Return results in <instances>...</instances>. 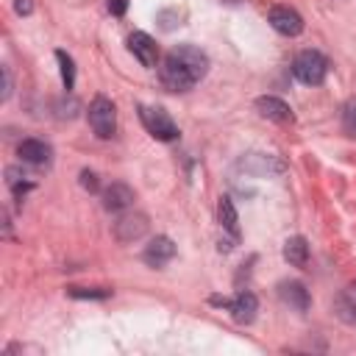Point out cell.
<instances>
[{
	"instance_id": "1",
	"label": "cell",
	"mask_w": 356,
	"mask_h": 356,
	"mask_svg": "<svg viewBox=\"0 0 356 356\" xmlns=\"http://www.w3.org/2000/svg\"><path fill=\"white\" fill-rule=\"evenodd\" d=\"M206 72H209V56L195 44L172 47L159 67V78L167 92H189L206 78Z\"/></svg>"
},
{
	"instance_id": "2",
	"label": "cell",
	"mask_w": 356,
	"mask_h": 356,
	"mask_svg": "<svg viewBox=\"0 0 356 356\" xmlns=\"http://www.w3.org/2000/svg\"><path fill=\"white\" fill-rule=\"evenodd\" d=\"M292 75L306 86H320L325 81V75H328V61L317 50H303L292 61Z\"/></svg>"
},
{
	"instance_id": "3",
	"label": "cell",
	"mask_w": 356,
	"mask_h": 356,
	"mask_svg": "<svg viewBox=\"0 0 356 356\" xmlns=\"http://www.w3.org/2000/svg\"><path fill=\"white\" fill-rule=\"evenodd\" d=\"M139 117L142 125L147 128V134L159 142H175L178 139V125L172 122V117L161 108V106H139Z\"/></svg>"
},
{
	"instance_id": "4",
	"label": "cell",
	"mask_w": 356,
	"mask_h": 356,
	"mask_svg": "<svg viewBox=\"0 0 356 356\" xmlns=\"http://www.w3.org/2000/svg\"><path fill=\"white\" fill-rule=\"evenodd\" d=\"M89 125L100 139H111L117 131V108L106 95H97L89 103Z\"/></svg>"
},
{
	"instance_id": "5",
	"label": "cell",
	"mask_w": 356,
	"mask_h": 356,
	"mask_svg": "<svg viewBox=\"0 0 356 356\" xmlns=\"http://www.w3.org/2000/svg\"><path fill=\"white\" fill-rule=\"evenodd\" d=\"M147 234V214L142 211H125L114 222V236L120 242H136Z\"/></svg>"
},
{
	"instance_id": "6",
	"label": "cell",
	"mask_w": 356,
	"mask_h": 356,
	"mask_svg": "<svg viewBox=\"0 0 356 356\" xmlns=\"http://www.w3.org/2000/svg\"><path fill=\"white\" fill-rule=\"evenodd\" d=\"M267 22H270L281 36H298V33L303 31V17H300L295 8H289V6H275V8H270Z\"/></svg>"
},
{
	"instance_id": "7",
	"label": "cell",
	"mask_w": 356,
	"mask_h": 356,
	"mask_svg": "<svg viewBox=\"0 0 356 356\" xmlns=\"http://www.w3.org/2000/svg\"><path fill=\"white\" fill-rule=\"evenodd\" d=\"M172 256H175V242L170 239V236H156V239H150L147 242V248L142 250V261L147 264V267H164L167 261H172Z\"/></svg>"
},
{
	"instance_id": "8",
	"label": "cell",
	"mask_w": 356,
	"mask_h": 356,
	"mask_svg": "<svg viewBox=\"0 0 356 356\" xmlns=\"http://www.w3.org/2000/svg\"><path fill=\"white\" fill-rule=\"evenodd\" d=\"M128 50L139 58L142 67H156V64H159V47H156V42H153L147 33H142V31H134V33L128 36Z\"/></svg>"
},
{
	"instance_id": "9",
	"label": "cell",
	"mask_w": 356,
	"mask_h": 356,
	"mask_svg": "<svg viewBox=\"0 0 356 356\" xmlns=\"http://www.w3.org/2000/svg\"><path fill=\"white\" fill-rule=\"evenodd\" d=\"M17 156H19L22 161L33 164V167H44V164H50L53 150H50V145L42 142V139H22V142L17 145Z\"/></svg>"
},
{
	"instance_id": "10",
	"label": "cell",
	"mask_w": 356,
	"mask_h": 356,
	"mask_svg": "<svg viewBox=\"0 0 356 356\" xmlns=\"http://www.w3.org/2000/svg\"><path fill=\"white\" fill-rule=\"evenodd\" d=\"M278 298L284 306L289 309H298V312H306L312 298H309V289L300 284V281H281L278 284Z\"/></svg>"
},
{
	"instance_id": "11",
	"label": "cell",
	"mask_w": 356,
	"mask_h": 356,
	"mask_svg": "<svg viewBox=\"0 0 356 356\" xmlns=\"http://www.w3.org/2000/svg\"><path fill=\"white\" fill-rule=\"evenodd\" d=\"M256 309H259V300H256V295H253V292H248V289L236 292V298H234V300H231V306H228V312H231L234 323H239V325L253 323Z\"/></svg>"
},
{
	"instance_id": "12",
	"label": "cell",
	"mask_w": 356,
	"mask_h": 356,
	"mask_svg": "<svg viewBox=\"0 0 356 356\" xmlns=\"http://www.w3.org/2000/svg\"><path fill=\"white\" fill-rule=\"evenodd\" d=\"M334 314L345 323V325H356V281L342 286L334 298Z\"/></svg>"
},
{
	"instance_id": "13",
	"label": "cell",
	"mask_w": 356,
	"mask_h": 356,
	"mask_svg": "<svg viewBox=\"0 0 356 356\" xmlns=\"http://www.w3.org/2000/svg\"><path fill=\"white\" fill-rule=\"evenodd\" d=\"M256 108H259V114H261V117H267V120H273V122H281V125L292 122V108H289L281 97L261 95V97L256 100Z\"/></svg>"
},
{
	"instance_id": "14",
	"label": "cell",
	"mask_w": 356,
	"mask_h": 356,
	"mask_svg": "<svg viewBox=\"0 0 356 356\" xmlns=\"http://www.w3.org/2000/svg\"><path fill=\"white\" fill-rule=\"evenodd\" d=\"M134 203V189L122 181H114L111 186L103 189V209L106 211H122Z\"/></svg>"
},
{
	"instance_id": "15",
	"label": "cell",
	"mask_w": 356,
	"mask_h": 356,
	"mask_svg": "<svg viewBox=\"0 0 356 356\" xmlns=\"http://www.w3.org/2000/svg\"><path fill=\"white\" fill-rule=\"evenodd\" d=\"M284 259L292 267H306L309 264V242L303 236H289L284 242Z\"/></svg>"
},
{
	"instance_id": "16",
	"label": "cell",
	"mask_w": 356,
	"mask_h": 356,
	"mask_svg": "<svg viewBox=\"0 0 356 356\" xmlns=\"http://www.w3.org/2000/svg\"><path fill=\"white\" fill-rule=\"evenodd\" d=\"M217 217H220V225L228 231L231 239H239V217H236V209L231 203V197H220L217 203Z\"/></svg>"
},
{
	"instance_id": "17",
	"label": "cell",
	"mask_w": 356,
	"mask_h": 356,
	"mask_svg": "<svg viewBox=\"0 0 356 356\" xmlns=\"http://www.w3.org/2000/svg\"><path fill=\"white\" fill-rule=\"evenodd\" d=\"M56 61H58V67H61V83H64V89L70 92V89L75 86V61H72L64 50H56Z\"/></svg>"
},
{
	"instance_id": "18",
	"label": "cell",
	"mask_w": 356,
	"mask_h": 356,
	"mask_svg": "<svg viewBox=\"0 0 356 356\" xmlns=\"http://www.w3.org/2000/svg\"><path fill=\"white\" fill-rule=\"evenodd\" d=\"M342 131L350 139H356V97H350L345 103V108H342Z\"/></svg>"
},
{
	"instance_id": "19",
	"label": "cell",
	"mask_w": 356,
	"mask_h": 356,
	"mask_svg": "<svg viewBox=\"0 0 356 356\" xmlns=\"http://www.w3.org/2000/svg\"><path fill=\"white\" fill-rule=\"evenodd\" d=\"M70 298H89V300H103L111 295V289H86V286H67Z\"/></svg>"
},
{
	"instance_id": "20",
	"label": "cell",
	"mask_w": 356,
	"mask_h": 356,
	"mask_svg": "<svg viewBox=\"0 0 356 356\" xmlns=\"http://www.w3.org/2000/svg\"><path fill=\"white\" fill-rule=\"evenodd\" d=\"M81 186H83L86 192H97V189H100L97 172H92V170H81Z\"/></svg>"
},
{
	"instance_id": "21",
	"label": "cell",
	"mask_w": 356,
	"mask_h": 356,
	"mask_svg": "<svg viewBox=\"0 0 356 356\" xmlns=\"http://www.w3.org/2000/svg\"><path fill=\"white\" fill-rule=\"evenodd\" d=\"M106 6H108V11H111L114 17H122L125 8H128V0H106Z\"/></svg>"
},
{
	"instance_id": "22",
	"label": "cell",
	"mask_w": 356,
	"mask_h": 356,
	"mask_svg": "<svg viewBox=\"0 0 356 356\" xmlns=\"http://www.w3.org/2000/svg\"><path fill=\"white\" fill-rule=\"evenodd\" d=\"M14 11L25 17V14H31V11H33V3H31V0H14Z\"/></svg>"
},
{
	"instance_id": "23",
	"label": "cell",
	"mask_w": 356,
	"mask_h": 356,
	"mask_svg": "<svg viewBox=\"0 0 356 356\" xmlns=\"http://www.w3.org/2000/svg\"><path fill=\"white\" fill-rule=\"evenodd\" d=\"M8 95H11V72L8 67H3V100H8Z\"/></svg>"
}]
</instances>
